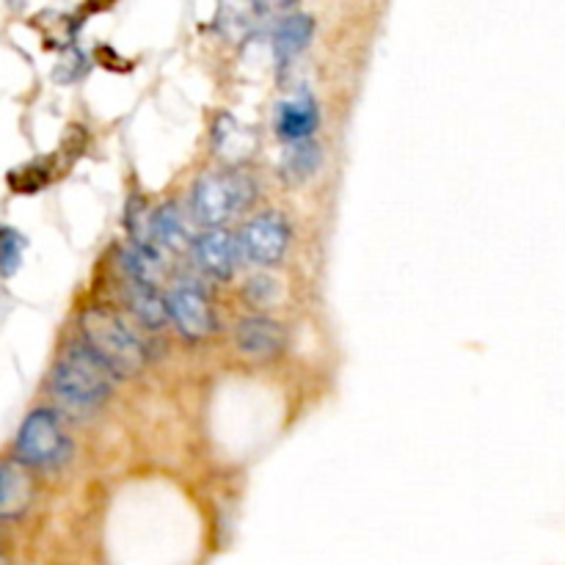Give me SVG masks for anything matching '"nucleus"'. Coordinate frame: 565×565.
<instances>
[{
    "label": "nucleus",
    "mask_w": 565,
    "mask_h": 565,
    "mask_svg": "<svg viewBox=\"0 0 565 565\" xmlns=\"http://www.w3.org/2000/svg\"><path fill=\"white\" fill-rule=\"evenodd\" d=\"M81 331L88 351L105 364L110 375L127 379V375L141 373L147 364V342L138 331H132V326L121 315L110 309H92L83 315Z\"/></svg>",
    "instance_id": "obj_1"
},
{
    "label": "nucleus",
    "mask_w": 565,
    "mask_h": 565,
    "mask_svg": "<svg viewBox=\"0 0 565 565\" xmlns=\"http://www.w3.org/2000/svg\"><path fill=\"white\" fill-rule=\"evenodd\" d=\"M53 395L64 408L77 414L94 412L110 395V373L105 364L86 348L70 345L53 370Z\"/></svg>",
    "instance_id": "obj_2"
},
{
    "label": "nucleus",
    "mask_w": 565,
    "mask_h": 565,
    "mask_svg": "<svg viewBox=\"0 0 565 565\" xmlns=\"http://www.w3.org/2000/svg\"><path fill=\"white\" fill-rule=\"evenodd\" d=\"M257 199V182L246 171H215L196 180L191 191V213L207 230L246 213Z\"/></svg>",
    "instance_id": "obj_3"
},
{
    "label": "nucleus",
    "mask_w": 565,
    "mask_h": 565,
    "mask_svg": "<svg viewBox=\"0 0 565 565\" xmlns=\"http://www.w3.org/2000/svg\"><path fill=\"white\" fill-rule=\"evenodd\" d=\"M70 452V436L61 428L58 417L53 412H33L22 423L20 436H17V456H20L22 463L39 469H53L66 463Z\"/></svg>",
    "instance_id": "obj_4"
},
{
    "label": "nucleus",
    "mask_w": 565,
    "mask_h": 565,
    "mask_svg": "<svg viewBox=\"0 0 565 565\" xmlns=\"http://www.w3.org/2000/svg\"><path fill=\"white\" fill-rule=\"evenodd\" d=\"M290 246V226L281 213H263L241 232V252L257 268H274Z\"/></svg>",
    "instance_id": "obj_5"
},
{
    "label": "nucleus",
    "mask_w": 565,
    "mask_h": 565,
    "mask_svg": "<svg viewBox=\"0 0 565 565\" xmlns=\"http://www.w3.org/2000/svg\"><path fill=\"white\" fill-rule=\"evenodd\" d=\"M169 315L185 340H204L215 331V312L196 281H180L169 290Z\"/></svg>",
    "instance_id": "obj_6"
},
{
    "label": "nucleus",
    "mask_w": 565,
    "mask_h": 565,
    "mask_svg": "<svg viewBox=\"0 0 565 565\" xmlns=\"http://www.w3.org/2000/svg\"><path fill=\"white\" fill-rule=\"evenodd\" d=\"M191 248L199 268L207 276H213V279H230L237 270V265L243 263L241 237H235L230 230H224V226L204 230L202 235L193 241Z\"/></svg>",
    "instance_id": "obj_7"
},
{
    "label": "nucleus",
    "mask_w": 565,
    "mask_h": 565,
    "mask_svg": "<svg viewBox=\"0 0 565 565\" xmlns=\"http://www.w3.org/2000/svg\"><path fill=\"white\" fill-rule=\"evenodd\" d=\"M235 345L243 356L274 359L285 348V326L268 315L243 318L235 329Z\"/></svg>",
    "instance_id": "obj_8"
},
{
    "label": "nucleus",
    "mask_w": 565,
    "mask_h": 565,
    "mask_svg": "<svg viewBox=\"0 0 565 565\" xmlns=\"http://www.w3.org/2000/svg\"><path fill=\"white\" fill-rule=\"evenodd\" d=\"M318 105H315L312 94L301 92L296 97L285 99L276 110V130L285 141L290 143H301V141H312V132L318 130Z\"/></svg>",
    "instance_id": "obj_9"
},
{
    "label": "nucleus",
    "mask_w": 565,
    "mask_h": 565,
    "mask_svg": "<svg viewBox=\"0 0 565 565\" xmlns=\"http://www.w3.org/2000/svg\"><path fill=\"white\" fill-rule=\"evenodd\" d=\"M121 268L127 270L130 281L158 285L163 279L166 263L160 257V246H149V243H143V237H132L121 252Z\"/></svg>",
    "instance_id": "obj_10"
},
{
    "label": "nucleus",
    "mask_w": 565,
    "mask_h": 565,
    "mask_svg": "<svg viewBox=\"0 0 565 565\" xmlns=\"http://www.w3.org/2000/svg\"><path fill=\"white\" fill-rule=\"evenodd\" d=\"M149 230H152V237H158V246L171 248V252H182V248L193 246V241H196L191 235V224H188L185 213L171 202L160 204L154 210L152 218H149Z\"/></svg>",
    "instance_id": "obj_11"
},
{
    "label": "nucleus",
    "mask_w": 565,
    "mask_h": 565,
    "mask_svg": "<svg viewBox=\"0 0 565 565\" xmlns=\"http://www.w3.org/2000/svg\"><path fill=\"white\" fill-rule=\"evenodd\" d=\"M127 307L130 312L141 320L149 329L160 331L166 326V320H171L169 315V298H163L154 285H138V281H127Z\"/></svg>",
    "instance_id": "obj_12"
},
{
    "label": "nucleus",
    "mask_w": 565,
    "mask_h": 565,
    "mask_svg": "<svg viewBox=\"0 0 565 565\" xmlns=\"http://www.w3.org/2000/svg\"><path fill=\"white\" fill-rule=\"evenodd\" d=\"M309 39H312V20L309 17L292 14L287 20H281L274 33V53L279 58V64H290L307 47Z\"/></svg>",
    "instance_id": "obj_13"
},
{
    "label": "nucleus",
    "mask_w": 565,
    "mask_h": 565,
    "mask_svg": "<svg viewBox=\"0 0 565 565\" xmlns=\"http://www.w3.org/2000/svg\"><path fill=\"white\" fill-rule=\"evenodd\" d=\"M31 505V480L22 472L20 467H14L11 461L3 463V494H0V513L3 519L20 516L25 508Z\"/></svg>",
    "instance_id": "obj_14"
},
{
    "label": "nucleus",
    "mask_w": 565,
    "mask_h": 565,
    "mask_svg": "<svg viewBox=\"0 0 565 565\" xmlns=\"http://www.w3.org/2000/svg\"><path fill=\"white\" fill-rule=\"evenodd\" d=\"M320 160H323V154H320V147L315 141L290 143V149L281 158V174L290 182L309 180L320 169Z\"/></svg>",
    "instance_id": "obj_15"
},
{
    "label": "nucleus",
    "mask_w": 565,
    "mask_h": 565,
    "mask_svg": "<svg viewBox=\"0 0 565 565\" xmlns=\"http://www.w3.org/2000/svg\"><path fill=\"white\" fill-rule=\"evenodd\" d=\"M246 298L254 303V307H263V309L276 307V303L281 301L279 279H276V276H270V274H265V270H263V274L252 276V279H248V285H246Z\"/></svg>",
    "instance_id": "obj_16"
},
{
    "label": "nucleus",
    "mask_w": 565,
    "mask_h": 565,
    "mask_svg": "<svg viewBox=\"0 0 565 565\" xmlns=\"http://www.w3.org/2000/svg\"><path fill=\"white\" fill-rule=\"evenodd\" d=\"M3 274L11 276L17 270V265L22 263V248H25V237L17 235L14 230L3 232Z\"/></svg>",
    "instance_id": "obj_17"
},
{
    "label": "nucleus",
    "mask_w": 565,
    "mask_h": 565,
    "mask_svg": "<svg viewBox=\"0 0 565 565\" xmlns=\"http://www.w3.org/2000/svg\"><path fill=\"white\" fill-rule=\"evenodd\" d=\"M290 3H296V0H259V6H265V9H285Z\"/></svg>",
    "instance_id": "obj_18"
}]
</instances>
